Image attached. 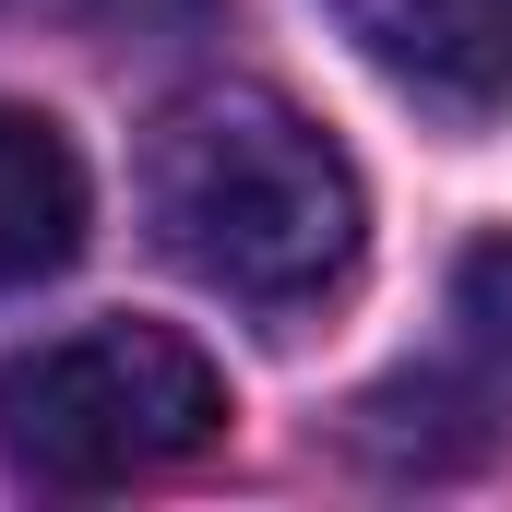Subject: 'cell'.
<instances>
[{
    "label": "cell",
    "mask_w": 512,
    "mask_h": 512,
    "mask_svg": "<svg viewBox=\"0 0 512 512\" xmlns=\"http://www.w3.org/2000/svg\"><path fill=\"white\" fill-rule=\"evenodd\" d=\"M453 322H465V346L512 382V239H477V251L453 262Z\"/></svg>",
    "instance_id": "5"
},
{
    "label": "cell",
    "mask_w": 512,
    "mask_h": 512,
    "mask_svg": "<svg viewBox=\"0 0 512 512\" xmlns=\"http://www.w3.org/2000/svg\"><path fill=\"white\" fill-rule=\"evenodd\" d=\"M215 429H227V382L167 322H84V334L0 370V465L24 489H60V501L167 477Z\"/></svg>",
    "instance_id": "2"
},
{
    "label": "cell",
    "mask_w": 512,
    "mask_h": 512,
    "mask_svg": "<svg viewBox=\"0 0 512 512\" xmlns=\"http://www.w3.org/2000/svg\"><path fill=\"white\" fill-rule=\"evenodd\" d=\"M334 24L429 120L477 131L512 108V0H334Z\"/></svg>",
    "instance_id": "3"
},
{
    "label": "cell",
    "mask_w": 512,
    "mask_h": 512,
    "mask_svg": "<svg viewBox=\"0 0 512 512\" xmlns=\"http://www.w3.org/2000/svg\"><path fill=\"white\" fill-rule=\"evenodd\" d=\"M84 251V155L36 108H0V298Z\"/></svg>",
    "instance_id": "4"
},
{
    "label": "cell",
    "mask_w": 512,
    "mask_h": 512,
    "mask_svg": "<svg viewBox=\"0 0 512 512\" xmlns=\"http://www.w3.org/2000/svg\"><path fill=\"white\" fill-rule=\"evenodd\" d=\"M143 215L179 274H203L239 310H310L322 286H346L370 239L358 167L322 143V120H298L262 84H203L155 120Z\"/></svg>",
    "instance_id": "1"
}]
</instances>
